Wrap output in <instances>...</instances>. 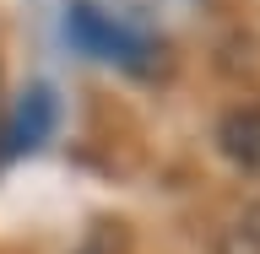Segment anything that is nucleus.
<instances>
[{"mask_svg":"<svg viewBox=\"0 0 260 254\" xmlns=\"http://www.w3.org/2000/svg\"><path fill=\"white\" fill-rule=\"evenodd\" d=\"M222 254H260V206H249V211L239 216V227L228 233Z\"/></svg>","mask_w":260,"mask_h":254,"instance_id":"7ed1b4c3","label":"nucleus"},{"mask_svg":"<svg viewBox=\"0 0 260 254\" xmlns=\"http://www.w3.org/2000/svg\"><path fill=\"white\" fill-rule=\"evenodd\" d=\"M49 130H54V92H44V87H32L22 103H16V114L6 119V130H0V157H16V152H32V146L44 141Z\"/></svg>","mask_w":260,"mask_h":254,"instance_id":"f03ea898","label":"nucleus"},{"mask_svg":"<svg viewBox=\"0 0 260 254\" xmlns=\"http://www.w3.org/2000/svg\"><path fill=\"white\" fill-rule=\"evenodd\" d=\"M71 44L81 49V54H98V60H114L119 70H136V76H146V70H157L162 65V49L146 38V32H130L119 27L114 16H103L98 6H71Z\"/></svg>","mask_w":260,"mask_h":254,"instance_id":"f257e3e1","label":"nucleus"}]
</instances>
